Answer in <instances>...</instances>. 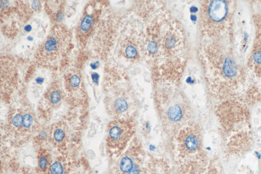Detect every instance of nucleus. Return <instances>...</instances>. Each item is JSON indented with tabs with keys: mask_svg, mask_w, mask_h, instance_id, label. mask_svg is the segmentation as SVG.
<instances>
[{
	"mask_svg": "<svg viewBox=\"0 0 261 174\" xmlns=\"http://www.w3.org/2000/svg\"><path fill=\"white\" fill-rule=\"evenodd\" d=\"M146 23L145 54L156 64L154 73L169 78L180 77L186 46L181 24L164 10L155 12Z\"/></svg>",
	"mask_w": 261,
	"mask_h": 174,
	"instance_id": "f257e3e1",
	"label": "nucleus"
},
{
	"mask_svg": "<svg viewBox=\"0 0 261 174\" xmlns=\"http://www.w3.org/2000/svg\"><path fill=\"white\" fill-rule=\"evenodd\" d=\"M179 83L154 81V102L161 129L170 140L184 126L191 121L193 110Z\"/></svg>",
	"mask_w": 261,
	"mask_h": 174,
	"instance_id": "f03ea898",
	"label": "nucleus"
},
{
	"mask_svg": "<svg viewBox=\"0 0 261 174\" xmlns=\"http://www.w3.org/2000/svg\"><path fill=\"white\" fill-rule=\"evenodd\" d=\"M215 112L223 145L253 137L249 110L240 100L221 102Z\"/></svg>",
	"mask_w": 261,
	"mask_h": 174,
	"instance_id": "7ed1b4c3",
	"label": "nucleus"
},
{
	"mask_svg": "<svg viewBox=\"0 0 261 174\" xmlns=\"http://www.w3.org/2000/svg\"><path fill=\"white\" fill-rule=\"evenodd\" d=\"M170 140L178 164L205 151L202 128L195 121L191 120L184 126Z\"/></svg>",
	"mask_w": 261,
	"mask_h": 174,
	"instance_id": "20e7f679",
	"label": "nucleus"
},
{
	"mask_svg": "<svg viewBox=\"0 0 261 174\" xmlns=\"http://www.w3.org/2000/svg\"><path fill=\"white\" fill-rule=\"evenodd\" d=\"M119 52L126 65L137 62L145 55L144 32L139 22L126 24L120 38Z\"/></svg>",
	"mask_w": 261,
	"mask_h": 174,
	"instance_id": "39448f33",
	"label": "nucleus"
},
{
	"mask_svg": "<svg viewBox=\"0 0 261 174\" xmlns=\"http://www.w3.org/2000/svg\"><path fill=\"white\" fill-rule=\"evenodd\" d=\"M136 130L135 117L116 118L110 122L108 128L107 142L112 153L120 157L136 136Z\"/></svg>",
	"mask_w": 261,
	"mask_h": 174,
	"instance_id": "423d86ee",
	"label": "nucleus"
},
{
	"mask_svg": "<svg viewBox=\"0 0 261 174\" xmlns=\"http://www.w3.org/2000/svg\"><path fill=\"white\" fill-rule=\"evenodd\" d=\"M228 14L226 1H204L201 7L199 17L202 32L208 36H215L225 23Z\"/></svg>",
	"mask_w": 261,
	"mask_h": 174,
	"instance_id": "0eeeda50",
	"label": "nucleus"
},
{
	"mask_svg": "<svg viewBox=\"0 0 261 174\" xmlns=\"http://www.w3.org/2000/svg\"><path fill=\"white\" fill-rule=\"evenodd\" d=\"M145 156L142 143L136 136L120 155L115 168V174H141Z\"/></svg>",
	"mask_w": 261,
	"mask_h": 174,
	"instance_id": "6e6552de",
	"label": "nucleus"
},
{
	"mask_svg": "<svg viewBox=\"0 0 261 174\" xmlns=\"http://www.w3.org/2000/svg\"><path fill=\"white\" fill-rule=\"evenodd\" d=\"M177 174H223V170L219 159H210L205 151L178 164Z\"/></svg>",
	"mask_w": 261,
	"mask_h": 174,
	"instance_id": "1a4fd4ad",
	"label": "nucleus"
},
{
	"mask_svg": "<svg viewBox=\"0 0 261 174\" xmlns=\"http://www.w3.org/2000/svg\"><path fill=\"white\" fill-rule=\"evenodd\" d=\"M141 174H174L168 161L163 157L148 154Z\"/></svg>",
	"mask_w": 261,
	"mask_h": 174,
	"instance_id": "9d476101",
	"label": "nucleus"
},
{
	"mask_svg": "<svg viewBox=\"0 0 261 174\" xmlns=\"http://www.w3.org/2000/svg\"><path fill=\"white\" fill-rule=\"evenodd\" d=\"M48 172L49 174H66V167L60 161H56L50 164Z\"/></svg>",
	"mask_w": 261,
	"mask_h": 174,
	"instance_id": "9b49d317",
	"label": "nucleus"
},
{
	"mask_svg": "<svg viewBox=\"0 0 261 174\" xmlns=\"http://www.w3.org/2000/svg\"><path fill=\"white\" fill-rule=\"evenodd\" d=\"M57 38L54 36H51L45 42L44 49L46 53H51L57 50L59 45Z\"/></svg>",
	"mask_w": 261,
	"mask_h": 174,
	"instance_id": "f8f14e48",
	"label": "nucleus"
},
{
	"mask_svg": "<svg viewBox=\"0 0 261 174\" xmlns=\"http://www.w3.org/2000/svg\"><path fill=\"white\" fill-rule=\"evenodd\" d=\"M49 165V160L48 157L46 155H41L38 160V167L40 172H44L48 170Z\"/></svg>",
	"mask_w": 261,
	"mask_h": 174,
	"instance_id": "ddd939ff",
	"label": "nucleus"
},
{
	"mask_svg": "<svg viewBox=\"0 0 261 174\" xmlns=\"http://www.w3.org/2000/svg\"><path fill=\"white\" fill-rule=\"evenodd\" d=\"M93 22V17L90 15H87L84 17L81 23V29L83 32L88 31L91 28Z\"/></svg>",
	"mask_w": 261,
	"mask_h": 174,
	"instance_id": "4468645a",
	"label": "nucleus"
},
{
	"mask_svg": "<svg viewBox=\"0 0 261 174\" xmlns=\"http://www.w3.org/2000/svg\"><path fill=\"white\" fill-rule=\"evenodd\" d=\"M252 60L254 65L261 68V50L257 49L253 53Z\"/></svg>",
	"mask_w": 261,
	"mask_h": 174,
	"instance_id": "2eb2a0df",
	"label": "nucleus"
},
{
	"mask_svg": "<svg viewBox=\"0 0 261 174\" xmlns=\"http://www.w3.org/2000/svg\"><path fill=\"white\" fill-rule=\"evenodd\" d=\"M33 122L32 115L29 114H25L23 116L22 125L25 128H30Z\"/></svg>",
	"mask_w": 261,
	"mask_h": 174,
	"instance_id": "dca6fc26",
	"label": "nucleus"
},
{
	"mask_svg": "<svg viewBox=\"0 0 261 174\" xmlns=\"http://www.w3.org/2000/svg\"><path fill=\"white\" fill-rule=\"evenodd\" d=\"M23 116L20 114H16L12 118V124L16 127H19L22 125Z\"/></svg>",
	"mask_w": 261,
	"mask_h": 174,
	"instance_id": "f3484780",
	"label": "nucleus"
},
{
	"mask_svg": "<svg viewBox=\"0 0 261 174\" xmlns=\"http://www.w3.org/2000/svg\"><path fill=\"white\" fill-rule=\"evenodd\" d=\"M65 134L61 129H57L54 133V138L57 142L61 141L64 138Z\"/></svg>",
	"mask_w": 261,
	"mask_h": 174,
	"instance_id": "a211bd4d",
	"label": "nucleus"
},
{
	"mask_svg": "<svg viewBox=\"0 0 261 174\" xmlns=\"http://www.w3.org/2000/svg\"><path fill=\"white\" fill-rule=\"evenodd\" d=\"M50 98L53 104L58 103L61 100V95L59 91L55 90L53 91L50 95Z\"/></svg>",
	"mask_w": 261,
	"mask_h": 174,
	"instance_id": "6ab92c4d",
	"label": "nucleus"
},
{
	"mask_svg": "<svg viewBox=\"0 0 261 174\" xmlns=\"http://www.w3.org/2000/svg\"><path fill=\"white\" fill-rule=\"evenodd\" d=\"M69 83L73 87H77L80 83V79L77 75H73L70 78Z\"/></svg>",
	"mask_w": 261,
	"mask_h": 174,
	"instance_id": "aec40b11",
	"label": "nucleus"
},
{
	"mask_svg": "<svg viewBox=\"0 0 261 174\" xmlns=\"http://www.w3.org/2000/svg\"><path fill=\"white\" fill-rule=\"evenodd\" d=\"M91 77L93 82L95 83H98V80L99 78V75L96 72H94L91 74Z\"/></svg>",
	"mask_w": 261,
	"mask_h": 174,
	"instance_id": "412c9836",
	"label": "nucleus"
},
{
	"mask_svg": "<svg viewBox=\"0 0 261 174\" xmlns=\"http://www.w3.org/2000/svg\"><path fill=\"white\" fill-rule=\"evenodd\" d=\"M44 81V79L41 77H38L36 79V82L37 84H41Z\"/></svg>",
	"mask_w": 261,
	"mask_h": 174,
	"instance_id": "4be33fe9",
	"label": "nucleus"
},
{
	"mask_svg": "<svg viewBox=\"0 0 261 174\" xmlns=\"http://www.w3.org/2000/svg\"><path fill=\"white\" fill-rule=\"evenodd\" d=\"M32 27L31 25L30 24H28V25H27L25 27H24V30L27 32H30L32 30Z\"/></svg>",
	"mask_w": 261,
	"mask_h": 174,
	"instance_id": "5701e85b",
	"label": "nucleus"
},
{
	"mask_svg": "<svg viewBox=\"0 0 261 174\" xmlns=\"http://www.w3.org/2000/svg\"><path fill=\"white\" fill-rule=\"evenodd\" d=\"M90 66L92 69H96L97 67V65L95 63L90 64Z\"/></svg>",
	"mask_w": 261,
	"mask_h": 174,
	"instance_id": "b1692460",
	"label": "nucleus"
},
{
	"mask_svg": "<svg viewBox=\"0 0 261 174\" xmlns=\"http://www.w3.org/2000/svg\"><path fill=\"white\" fill-rule=\"evenodd\" d=\"M259 173L261 174V155L259 160Z\"/></svg>",
	"mask_w": 261,
	"mask_h": 174,
	"instance_id": "393cba45",
	"label": "nucleus"
},
{
	"mask_svg": "<svg viewBox=\"0 0 261 174\" xmlns=\"http://www.w3.org/2000/svg\"><path fill=\"white\" fill-rule=\"evenodd\" d=\"M28 39L29 40H30V41H32L33 39V37H32L31 36L28 37Z\"/></svg>",
	"mask_w": 261,
	"mask_h": 174,
	"instance_id": "a878e982",
	"label": "nucleus"
},
{
	"mask_svg": "<svg viewBox=\"0 0 261 174\" xmlns=\"http://www.w3.org/2000/svg\"><path fill=\"white\" fill-rule=\"evenodd\" d=\"M23 174H33V173H32L30 171H27V172L24 173Z\"/></svg>",
	"mask_w": 261,
	"mask_h": 174,
	"instance_id": "bb28decb",
	"label": "nucleus"
}]
</instances>
